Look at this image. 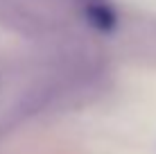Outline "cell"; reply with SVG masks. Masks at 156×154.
<instances>
[{"instance_id":"cell-1","label":"cell","mask_w":156,"mask_h":154,"mask_svg":"<svg viewBox=\"0 0 156 154\" xmlns=\"http://www.w3.org/2000/svg\"><path fill=\"white\" fill-rule=\"evenodd\" d=\"M82 7H84V18L88 20L95 30L109 32V30L115 27L118 16H115L113 7H111L106 0H84Z\"/></svg>"}]
</instances>
